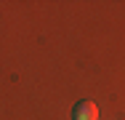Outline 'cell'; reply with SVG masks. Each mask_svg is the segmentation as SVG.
I'll use <instances>...</instances> for the list:
<instances>
[{
  "label": "cell",
  "mask_w": 125,
  "mask_h": 120,
  "mask_svg": "<svg viewBox=\"0 0 125 120\" xmlns=\"http://www.w3.org/2000/svg\"><path fill=\"white\" fill-rule=\"evenodd\" d=\"M72 118H75V120H96V118H99V109H96L93 101H85V99H83V101L75 104Z\"/></svg>",
  "instance_id": "1"
}]
</instances>
